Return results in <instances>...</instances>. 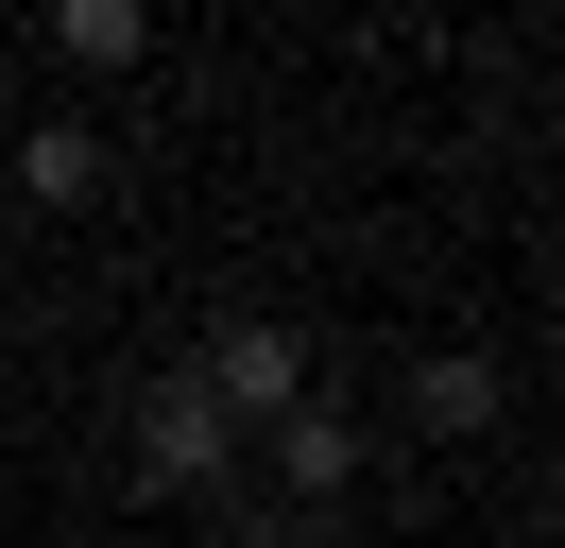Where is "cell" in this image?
<instances>
[{
  "instance_id": "5b68a950",
  "label": "cell",
  "mask_w": 565,
  "mask_h": 548,
  "mask_svg": "<svg viewBox=\"0 0 565 548\" xmlns=\"http://www.w3.org/2000/svg\"><path fill=\"white\" fill-rule=\"evenodd\" d=\"M394 411H412V429H428V445H480V429H497V411H514V377H497V360H480V342H428V360H412V394H394Z\"/></svg>"
},
{
  "instance_id": "8992f818",
  "label": "cell",
  "mask_w": 565,
  "mask_h": 548,
  "mask_svg": "<svg viewBox=\"0 0 565 548\" xmlns=\"http://www.w3.org/2000/svg\"><path fill=\"white\" fill-rule=\"evenodd\" d=\"M52 52L70 68H138L154 52V0H52Z\"/></svg>"
},
{
  "instance_id": "6da1fadb",
  "label": "cell",
  "mask_w": 565,
  "mask_h": 548,
  "mask_svg": "<svg viewBox=\"0 0 565 548\" xmlns=\"http://www.w3.org/2000/svg\"><path fill=\"white\" fill-rule=\"evenodd\" d=\"M172 377H189V394H206V411H223L241 445L275 429V411H309V394H326V360H309V326H291V308H223V326L189 342Z\"/></svg>"
},
{
  "instance_id": "52a82bcc",
  "label": "cell",
  "mask_w": 565,
  "mask_h": 548,
  "mask_svg": "<svg viewBox=\"0 0 565 548\" xmlns=\"http://www.w3.org/2000/svg\"><path fill=\"white\" fill-rule=\"evenodd\" d=\"M0 137H18V68H0Z\"/></svg>"
},
{
  "instance_id": "277c9868",
  "label": "cell",
  "mask_w": 565,
  "mask_h": 548,
  "mask_svg": "<svg viewBox=\"0 0 565 548\" xmlns=\"http://www.w3.org/2000/svg\"><path fill=\"white\" fill-rule=\"evenodd\" d=\"M0 155H18V205H35V223H70V205H104V189H120V137H104V120H70V103H52V120H18Z\"/></svg>"
},
{
  "instance_id": "7a4b0ae2",
  "label": "cell",
  "mask_w": 565,
  "mask_h": 548,
  "mask_svg": "<svg viewBox=\"0 0 565 548\" xmlns=\"http://www.w3.org/2000/svg\"><path fill=\"white\" fill-rule=\"evenodd\" d=\"M138 479L189 497V514H223V497H241V429H223L189 377H154V394H138Z\"/></svg>"
},
{
  "instance_id": "3957f363",
  "label": "cell",
  "mask_w": 565,
  "mask_h": 548,
  "mask_svg": "<svg viewBox=\"0 0 565 548\" xmlns=\"http://www.w3.org/2000/svg\"><path fill=\"white\" fill-rule=\"evenodd\" d=\"M257 463H275V514H343L360 479H377V429H360L343 394H309V411H275V429H257Z\"/></svg>"
}]
</instances>
